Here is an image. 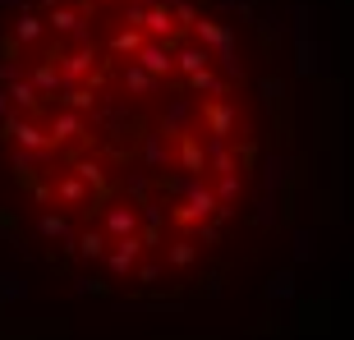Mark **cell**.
Here are the masks:
<instances>
[{"label": "cell", "instance_id": "6da1fadb", "mask_svg": "<svg viewBox=\"0 0 354 340\" xmlns=\"http://www.w3.org/2000/svg\"><path fill=\"white\" fill-rule=\"evenodd\" d=\"M14 175L46 244L161 281L235 235L267 111L212 0H28L5 37Z\"/></svg>", "mask_w": 354, "mask_h": 340}]
</instances>
